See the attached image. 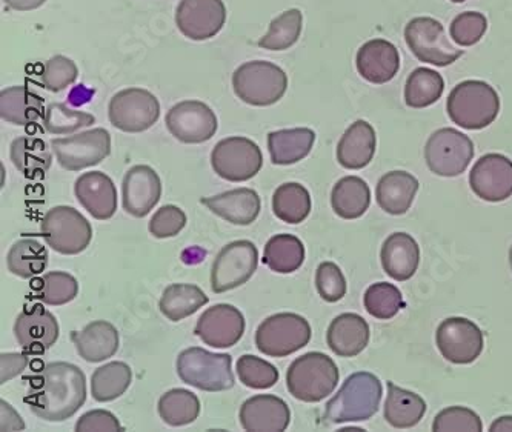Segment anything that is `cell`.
Here are the masks:
<instances>
[{
	"label": "cell",
	"mask_w": 512,
	"mask_h": 432,
	"mask_svg": "<svg viewBox=\"0 0 512 432\" xmlns=\"http://www.w3.org/2000/svg\"><path fill=\"white\" fill-rule=\"evenodd\" d=\"M370 203V187L357 176L343 177L334 185L331 193L334 213L342 219H359L370 208Z\"/></svg>",
	"instance_id": "34"
},
{
	"label": "cell",
	"mask_w": 512,
	"mask_h": 432,
	"mask_svg": "<svg viewBox=\"0 0 512 432\" xmlns=\"http://www.w3.org/2000/svg\"><path fill=\"white\" fill-rule=\"evenodd\" d=\"M165 123L171 136L176 137L179 142L191 145L213 139L219 127L216 113L199 100H183L174 105L168 111Z\"/></svg>",
	"instance_id": "16"
},
{
	"label": "cell",
	"mask_w": 512,
	"mask_h": 432,
	"mask_svg": "<svg viewBox=\"0 0 512 432\" xmlns=\"http://www.w3.org/2000/svg\"><path fill=\"white\" fill-rule=\"evenodd\" d=\"M236 96L253 107L277 104L288 90V76L282 68L265 60L240 65L233 74Z\"/></svg>",
	"instance_id": "6"
},
{
	"label": "cell",
	"mask_w": 512,
	"mask_h": 432,
	"mask_svg": "<svg viewBox=\"0 0 512 432\" xmlns=\"http://www.w3.org/2000/svg\"><path fill=\"white\" fill-rule=\"evenodd\" d=\"M489 431H512V416L500 417L493 425L489 426Z\"/></svg>",
	"instance_id": "56"
},
{
	"label": "cell",
	"mask_w": 512,
	"mask_h": 432,
	"mask_svg": "<svg viewBox=\"0 0 512 432\" xmlns=\"http://www.w3.org/2000/svg\"><path fill=\"white\" fill-rule=\"evenodd\" d=\"M509 263H511V268H512V248H511V251H509Z\"/></svg>",
	"instance_id": "58"
},
{
	"label": "cell",
	"mask_w": 512,
	"mask_h": 432,
	"mask_svg": "<svg viewBox=\"0 0 512 432\" xmlns=\"http://www.w3.org/2000/svg\"><path fill=\"white\" fill-rule=\"evenodd\" d=\"M262 260L274 273L291 274L305 262V246L293 234H277L266 243Z\"/></svg>",
	"instance_id": "36"
},
{
	"label": "cell",
	"mask_w": 512,
	"mask_h": 432,
	"mask_svg": "<svg viewBox=\"0 0 512 432\" xmlns=\"http://www.w3.org/2000/svg\"><path fill=\"white\" fill-rule=\"evenodd\" d=\"M426 413V403L419 394L411 393L388 382V397L385 403V419L397 429L416 426Z\"/></svg>",
	"instance_id": "33"
},
{
	"label": "cell",
	"mask_w": 512,
	"mask_h": 432,
	"mask_svg": "<svg viewBox=\"0 0 512 432\" xmlns=\"http://www.w3.org/2000/svg\"><path fill=\"white\" fill-rule=\"evenodd\" d=\"M471 190L486 202H503L512 196V160L502 154L480 157L469 174Z\"/></svg>",
	"instance_id": "19"
},
{
	"label": "cell",
	"mask_w": 512,
	"mask_h": 432,
	"mask_svg": "<svg viewBox=\"0 0 512 432\" xmlns=\"http://www.w3.org/2000/svg\"><path fill=\"white\" fill-rule=\"evenodd\" d=\"M316 288L326 302H339L346 294V280L342 270L333 262L320 263L316 273Z\"/></svg>",
	"instance_id": "51"
},
{
	"label": "cell",
	"mask_w": 512,
	"mask_h": 432,
	"mask_svg": "<svg viewBox=\"0 0 512 432\" xmlns=\"http://www.w3.org/2000/svg\"><path fill=\"white\" fill-rule=\"evenodd\" d=\"M159 416L170 426H185L193 423L200 414V402L196 394L188 389H171L160 397Z\"/></svg>",
	"instance_id": "42"
},
{
	"label": "cell",
	"mask_w": 512,
	"mask_h": 432,
	"mask_svg": "<svg viewBox=\"0 0 512 432\" xmlns=\"http://www.w3.org/2000/svg\"><path fill=\"white\" fill-rule=\"evenodd\" d=\"M409 50L425 64L448 67L462 57L463 50L454 47L446 37L443 25L433 17H416L405 28Z\"/></svg>",
	"instance_id": "9"
},
{
	"label": "cell",
	"mask_w": 512,
	"mask_h": 432,
	"mask_svg": "<svg viewBox=\"0 0 512 432\" xmlns=\"http://www.w3.org/2000/svg\"><path fill=\"white\" fill-rule=\"evenodd\" d=\"M273 211L282 222L297 225L311 213V196L300 183H283L273 196Z\"/></svg>",
	"instance_id": "40"
},
{
	"label": "cell",
	"mask_w": 512,
	"mask_h": 432,
	"mask_svg": "<svg viewBox=\"0 0 512 432\" xmlns=\"http://www.w3.org/2000/svg\"><path fill=\"white\" fill-rule=\"evenodd\" d=\"M339 377V368L331 357L308 353L291 363L286 373V386L294 399L317 403L333 394Z\"/></svg>",
	"instance_id": "4"
},
{
	"label": "cell",
	"mask_w": 512,
	"mask_h": 432,
	"mask_svg": "<svg viewBox=\"0 0 512 432\" xmlns=\"http://www.w3.org/2000/svg\"><path fill=\"white\" fill-rule=\"evenodd\" d=\"M486 30H488V20L482 13L466 11L453 20L449 33L460 47H473L485 36Z\"/></svg>",
	"instance_id": "48"
},
{
	"label": "cell",
	"mask_w": 512,
	"mask_h": 432,
	"mask_svg": "<svg viewBox=\"0 0 512 432\" xmlns=\"http://www.w3.org/2000/svg\"><path fill=\"white\" fill-rule=\"evenodd\" d=\"M71 342L76 346L85 362L99 363L110 359L119 349V333L116 326L105 320H96L85 326L82 331L71 334Z\"/></svg>",
	"instance_id": "28"
},
{
	"label": "cell",
	"mask_w": 512,
	"mask_h": 432,
	"mask_svg": "<svg viewBox=\"0 0 512 432\" xmlns=\"http://www.w3.org/2000/svg\"><path fill=\"white\" fill-rule=\"evenodd\" d=\"M259 251L250 240H236L223 246L211 270V290L216 294L245 285L256 273Z\"/></svg>",
	"instance_id": "11"
},
{
	"label": "cell",
	"mask_w": 512,
	"mask_h": 432,
	"mask_svg": "<svg viewBox=\"0 0 512 432\" xmlns=\"http://www.w3.org/2000/svg\"><path fill=\"white\" fill-rule=\"evenodd\" d=\"M76 431H124V428L120 426L119 420L110 411L96 409V411H90V413L84 414L77 420Z\"/></svg>",
	"instance_id": "53"
},
{
	"label": "cell",
	"mask_w": 512,
	"mask_h": 432,
	"mask_svg": "<svg viewBox=\"0 0 512 432\" xmlns=\"http://www.w3.org/2000/svg\"><path fill=\"white\" fill-rule=\"evenodd\" d=\"M227 22L223 0H182L176 11V25L188 39H213Z\"/></svg>",
	"instance_id": "17"
},
{
	"label": "cell",
	"mask_w": 512,
	"mask_h": 432,
	"mask_svg": "<svg viewBox=\"0 0 512 432\" xmlns=\"http://www.w3.org/2000/svg\"><path fill=\"white\" fill-rule=\"evenodd\" d=\"M357 71L371 84L383 85L393 80L400 70L397 48L385 39H374L360 47L356 57Z\"/></svg>",
	"instance_id": "24"
},
{
	"label": "cell",
	"mask_w": 512,
	"mask_h": 432,
	"mask_svg": "<svg viewBox=\"0 0 512 432\" xmlns=\"http://www.w3.org/2000/svg\"><path fill=\"white\" fill-rule=\"evenodd\" d=\"M87 400L85 374L67 362L48 363L30 379L25 402L39 419L64 422Z\"/></svg>",
	"instance_id": "1"
},
{
	"label": "cell",
	"mask_w": 512,
	"mask_h": 432,
	"mask_svg": "<svg viewBox=\"0 0 512 432\" xmlns=\"http://www.w3.org/2000/svg\"><path fill=\"white\" fill-rule=\"evenodd\" d=\"M28 365V357L24 354H2L0 356V383L10 382L14 377L19 376Z\"/></svg>",
	"instance_id": "54"
},
{
	"label": "cell",
	"mask_w": 512,
	"mask_h": 432,
	"mask_svg": "<svg viewBox=\"0 0 512 432\" xmlns=\"http://www.w3.org/2000/svg\"><path fill=\"white\" fill-rule=\"evenodd\" d=\"M14 337L27 353H45L59 339V323L44 306L34 305L17 316Z\"/></svg>",
	"instance_id": "20"
},
{
	"label": "cell",
	"mask_w": 512,
	"mask_h": 432,
	"mask_svg": "<svg viewBox=\"0 0 512 432\" xmlns=\"http://www.w3.org/2000/svg\"><path fill=\"white\" fill-rule=\"evenodd\" d=\"M34 285V297L45 305H67L76 299L79 293V283L71 274L64 271H54L45 274Z\"/></svg>",
	"instance_id": "44"
},
{
	"label": "cell",
	"mask_w": 512,
	"mask_h": 432,
	"mask_svg": "<svg viewBox=\"0 0 512 432\" xmlns=\"http://www.w3.org/2000/svg\"><path fill=\"white\" fill-rule=\"evenodd\" d=\"M79 76L74 60L65 56H54L48 60L42 73V85L51 93L67 90Z\"/></svg>",
	"instance_id": "50"
},
{
	"label": "cell",
	"mask_w": 512,
	"mask_h": 432,
	"mask_svg": "<svg viewBox=\"0 0 512 432\" xmlns=\"http://www.w3.org/2000/svg\"><path fill=\"white\" fill-rule=\"evenodd\" d=\"M473 157V140L454 128H442L426 142V165L437 176H460Z\"/></svg>",
	"instance_id": "10"
},
{
	"label": "cell",
	"mask_w": 512,
	"mask_h": 432,
	"mask_svg": "<svg viewBox=\"0 0 512 432\" xmlns=\"http://www.w3.org/2000/svg\"><path fill=\"white\" fill-rule=\"evenodd\" d=\"M363 302H365L366 311L379 320L393 319L405 306L399 288L386 282L371 285L366 290Z\"/></svg>",
	"instance_id": "45"
},
{
	"label": "cell",
	"mask_w": 512,
	"mask_h": 432,
	"mask_svg": "<svg viewBox=\"0 0 512 432\" xmlns=\"http://www.w3.org/2000/svg\"><path fill=\"white\" fill-rule=\"evenodd\" d=\"M445 90L443 77L429 68H417L409 74L405 85V102L408 107L420 108L436 104Z\"/></svg>",
	"instance_id": "41"
},
{
	"label": "cell",
	"mask_w": 512,
	"mask_h": 432,
	"mask_svg": "<svg viewBox=\"0 0 512 432\" xmlns=\"http://www.w3.org/2000/svg\"><path fill=\"white\" fill-rule=\"evenodd\" d=\"M240 425L250 432H282L291 423L290 406L270 394L251 397L240 408Z\"/></svg>",
	"instance_id": "22"
},
{
	"label": "cell",
	"mask_w": 512,
	"mask_h": 432,
	"mask_svg": "<svg viewBox=\"0 0 512 432\" xmlns=\"http://www.w3.org/2000/svg\"><path fill=\"white\" fill-rule=\"evenodd\" d=\"M160 105L157 97L142 88H128L114 94L108 105V117L113 127L125 133L150 130L159 120Z\"/></svg>",
	"instance_id": "13"
},
{
	"label": "cell",
	"mask_w": 512,
	"mask_h": 432,
	"mask_svg": "<svg viewBox=\"0 0 512 432\" xmlns=\"http://www.w3.org/2000/svg\"><path fill=\"white\" fill-rule=\"evenodd\" d=\"M96 122L93 114L73 110L67 104H51L45 111V130L56 136L76 133L80 128L91 127Z\"/></svg>",
	"instance_id": "46"
},
{
	"label": "cell",
	"mask_w": 512,
	"mask_h": 432,
	"mask_svg": "<svg viewBox=\"0 0 512 432\" xmlns=\"http://www.w3.org/2000/svg\"><path fill=\"white\" fill-rule=\"evenodd\" d=\"M11 162L27 177H42L53 163L50 148L39 137H19L11 143Z\"/></svg>",
	"instance_id": "35"
},
{
	"label": "cell",
	"mask_w": 512,
	"mask_h": 432,
	"mask_svg": "<svg viewBox=\"0 0 512 432\" xmlns=\"http://www.w3.org/2000/svg\"><path fill=\"white\" fill-rule=\"evenodd\" d=\"M419 191V180L406 171H391L377 183L376 199L379 207L388 214L400 216L413 205Z\"/></svg>",
	"instance_id": "30"
},
{
	"label": "cell",
	"mask_w": 512,
	"mask_h": 432,
	"mask_svg": "<svg viewBox=\"0 0 512 432\" xmlns=\"http://www.w3.org/2000/svg\"><path fill=\"white\" fill-rule=\"evenodd\" d=\"M187 225V214L174 205H165L150 220V233L157 239L177 236Z\"/></svg>",
	"instance_id": "52"
},
{
	"label": "cell",
	"mask_w": 512,
	"mask_h": 432,
	"mask_svg": "<svg viewBox=\"0 0 512 432\" xmlns=\"http://www.w3.org/2000/svg\"><path fill=\"white\" fill-rule=\"evenodd\" d=\"M60 167L67 171H80L99 165L111 153L110 133L94 128L76 136L51 140Z\"/></svg>",
	"instance_id": "14"
},
{
	"label": "cell",
	"mask_w": 512,
	"mask_h": 432,
	"mask_svg": "<svg viewBox=\"0 0 512 432\" xmlns=\"http://www.w3.org/2000/svg\"><path fill=\"white\" fill-rule=\"evenodd\" d=\"M376 131L366 120H357L337 145V160L346 170H362L376 154Z\"/></svg>",
	"instance_id": "27"
},
{
	"label": "cell",
	"mask_w": 512,
	"mask_h": 432,
	"mask_svg": "<svg viewBox=\"0 0 512 432\" xmlns=\"http://www.w3.org/2000/svg\"><path fill=\"white\" fill-rule=\"evenodd\" d=\"M74 193L80 205L97 220H108L117 211V190L105 173L93 171L76 180Z\"/></svg>",
	"instance_id": "23"
},
{
	"label": "cell",
	"mask_w": 512,
	"mask_h": 432,
	"mask_svg": "<svg viewBox=\"0 0 512 432\" xmlns=\"http://www.w3.org/2000/svg\"><path fill=\"white\" fill-rule=\"evenodd\" d=\"M200 202L211 213L239 226L251 225L259 216L262 207L259 194L251 188H239L219 196L203 197Z\"/></svg>",
	"instance_id": "25"
},
{
	"label": "cell",
	"mask_w": 512,
	"mask_h": 432,
	"mask_svg": "<svg viewBox=\"0 0 512 432\" xmlns=\"http://www.w3.org/2000/svg\"><path fill=\"white\" fill-rule=\"evenodd\" d=\"M211 165L228 182H247L262 170V151L247 137H228L214 147Z\"/></svg>",
	"instance_id": "12"
},
{
	"label": "cell",
	"mask_w": 512,
	"mask_h": 432,
	"mask_svg": "<svg viewBox=\"0 0 512 432\" xmlns=\"http://www.w3.org/2000/svg\"><path fill=\"white\" fill-rule=\"evenodd\" d=\"M42 236L56 253L76 256L87 250L93 239V228L74 208L54 207L42 220Z\"/></svg>",
	"instance_id": "8"
},
{
	"label": "cell",
	"mask_w": 512,
	"mask_h": 432,
	"mask_svg": "<svg viewBox=\"0 0 512 432\" xmlns=\"http://www.w3.org/2000/svg\"><path fill=\"white\" fill-rule=\"evenodd\" d=\"M433 431L480 432L483 431V423L473 409L465 408V406H451L437 414L433 423Z\"/></svg>",
	"instance_id": "49"
},
{
	"label": "cell",
	"mask_w": 512,
	"mask_h": 432,
	"mask_svg": "<svg viewBox=\"0 0 512 432\" xmlns=\"http://www.w3.org/2000/svg\"><path fill=\"white\" fill-rule=\"evenodd\" d=\"M162 196V182L153 168L136 165L125 174L122 182V205L128 214L145 217L151 213Z\"/></svg>",
	"instance_id": "21"
},
{
	"label": "cell",
	"mask_w": 512,
	"mask_h": 432,
	"mask_svg": "<svg viewBox=\"0 0 512 432\" xmlns=\"http://www.w3.org/2000/svg\"><path fill=\"white\" fill-rule=\"evenodd\" d=\"M5 4L14 11L37 10L47 2V0H4Z\"/></svg>",
	"instance_id": "55"
},
{
	"label": "cell",
	"mask_w": 512,
	"mask_h": 432,
	"mask_svg": "<svg viewBox=\"0 0 512 432\" xmlns=\"http://www.w3.org/2000/svg\"><path fill=\"white\" fill-rule=\"evenodd\" d=\"M194 333L205 345L231 348L240 342L245 333V317L236 306L220 303L208 308L199 317Z\"/></svg>",
	"instance_id": "18"
},
{
	"label": "cell",
	"mask_w": 512,
	"mask_h": 432,
	"mask_svg": "<svg viewBox=\"0 0 512 432\" xmlns=\"http://www.w3.org/2000/svg\"><path fill=\"white\" fill-rule=\"evenodd\" d=\"M451 2H454V4H463L465 0H451Z\"/></svg>",
	"instance_id": "57"
},
{
	"label": "cell",
	"mask_w": 512,
	"mask_h": 432,
	"mask_svg": "<svg viewBox=\"0 0 512 432\" xmlns=\"http://www.w3.org/2000/svg\"><path fill=\"white\" fill-rule=\"evenodd\" d=\"M311 340V326L305 317L294 313H280L260 323L256 331V345L268 357H286L305 348Z\"/></svg>",
	"instance_id": "7"
},
{
	"label": "cell",
	"mask_w": 512,
	"mask_h": 432,
	"mask_svg": "<svg viewBox=\"0 0 512 432\" xmlns=\"http://www.w3.org/2000/svg\"><path fill=\"white\" fill-rule=\"evenodd\" d=\"M449 119L465 130H483L499 116L497 91L482 80H465L448 97Z\"/></svg>",
	"instance_id": "3"
},
{
	"label": "cell",
	"mask_w": 512,
	"mask_h": 432,
	"mask_svg": "<svg viewBox=\"0 0 512 432\" xmlns=\"http://www.w3.org/2000/svg\"><path fill=\"white\" fill-rule=\"evenodd\" d=\"M382 266L389 277L397 282H406L416 274L420 262V248L413 236L394 233L382 246Z\"/></svg>",
	"instance_id": "29"
},
{
	"label": "cell",
	"mask_w": 512,
	"mask_h": 432,
	"mask_svg": "<svg viewBox=\"0 0 512 432\" xmlns=\"http://www.w3.org/2000/svg\"><path fill=\"white\" fill-rule=\"evenodd\" d=\"M303 16L299 10L285 11L270 24V30L259 40L263 50L285 51L293 47L302 34Z\"/></svg>",
	"instance_id": "43"
},
{
	"label": "cell",
	"mask_w": 512,
	"mask_h": 432,
	"mask_svg": "<svg viewBox=\"0 0 512 432\" xmlns=\"http://www.w3.org/2000/svg\"><path fill=\"white\" fill-rule=\"evenodd\" d=\"M326 342L336 356H359L370 342V326L359 314H340L331 322Z\"/></svg>",
	"instance_id": "26"
},
{
	"label": "cell",
	"mask_w": 512,
	"mask_h": 432,
	"mask_svg": "<svg viewBox=\"0 0 512 432\" xmlns=\"http://www.w3.org/2000/svg\"><path fill=\"white\" fill-rule=\"evenodd\" d=\"M382 383L371 373H356L348 377L339 393L326 403L325 425L365 422L379 411Z\"/></svg>",
	"instance_id": "2"
},
{
	"label": "cell",
	"mask_w": 512,
	"mask_h": 432,
	"mask_svg": "<svg viewBox=\"0 0 512 432\" xmlns=\"http://www.w3.org/2000/svg\"><path fill=\"white\" fill-rule=\"evenodd\" d=\"M233 359L228 354L210 353L203 348L185 349L177 357V374L183 383L207 393H220L236 383Z\"/></svg>",
	"instance_id": "5"
},
{
	"label": "cell",
	"mask_w": 512,
	"mask_h": 432,
	"mask_svg": "<svg viewBox=\"0 0 512 432\" xmlns=\"http://www.w3.org/2000/svg\"><path fill=\"white\" fill-rule=\"evenodd\" d=\"M207 303L208 296L200 290L199 286L176 283L163 291L159 308L168 320L180 322V320L193 316Z\"/></svg>",
	"instance_id": "37"
},
{
	"label": "cell",
	"mask_w": 512,
	"mask_h": 432,
	"mask_svg": "<svg viewBox=\"0 0 512 432\" xmlns=\"http://www.w3.org/2000/svg\"><path fill=\"white\" fill-rule=\"evenodd\" d=\"M133 373L124 362H111L100 366L91 377V394L97 402H111L119 399L130 388Z\"/></svg>",
	"instance_id": "39"
},
{
	"label": "cell",
	"mask_w": 512,
	"mask_h": 432,
	"mask_svg": "<svg viewBox=\"0 0 512 432\" xmlns=\"http://www.w3.org/2000/svg\"><path fill=\"white\" fill-rule=\"evenodd\" d=\"M48 265V251L34 239H20L8 251V271L20 279H33L44 273Z\"/></svg>",
	"instance_id": "38"
},
{
	"label": "cell",
	"mask_w": 512,
	"mask_h": 432,
	"mask_svg": "<svg viewBox=\"0 0 512 432\" xmlns=\"http://www.w3.org/2000/svg\"><path fill=\"white\" fill-rule=\"evenodd\" d=\"M437 348L448 362L468 365L479 359L483 351V333L465 317H449L437 328Z\"/></svg>",
	"instance_id": "15"
},
{
	"label": "cell",
	"mask_w": 512,
	"mask_h": 432,
	"mask_svg": "<svg viewBox=\"0 0 512 432\" xmlns=\"http://www.w3.org/2000/svg\"><path fill=\"white\" fill-rule=\"evenodd\" d=\"M237 376L243 385L253 389L273 388L279 382L276 366L250 354L240 357L237 362Z\"/></svg>",
	"instance_id": "47"
},
{
	"label": "cell",
	"mask_w": 512,
	"mask_h": 432,
	"mask_svg": "<svg viewBox=\"0 0 512 432\" xmlns=\"http://www.w3.org/2000/svg\"><path fill=\"white\" fill-rule=\"evenodd\" d=\"M44 111V99L27 87H10L0 93V117L17 127L39 122Z\"/></svg>",
	"instance_id": "31"
},
{
	"label": "cell",
	"mask_w": 512,
	"mask_h": 432,
	"mask_svg": "<svg viewBox=\"0 0 512 432\" xmlns=\"http://www.w3.org/2000/svg\"><path fill=\"white\" fill-rule=\"evenodd\" d=\"M316 133L310 128L273 131L268 134V151L274 165H294L313 150Z\"/></svg>",
	"instance_id": "32"
}]
</instances>
